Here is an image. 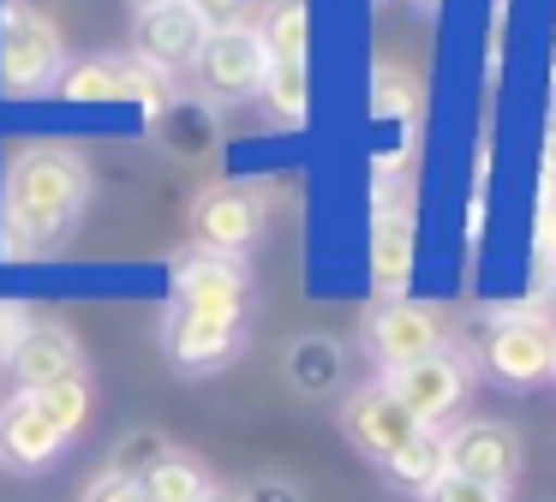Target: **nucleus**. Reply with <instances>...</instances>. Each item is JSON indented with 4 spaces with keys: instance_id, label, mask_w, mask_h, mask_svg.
Instances as JSON below:
<instances>
[{
    "instance_id": "2eb2a0df",
    "label": "nucleus",
    "mask_w": 556,
    "mask_h": 502,
    "mask_svg": "<svg viewBox=\"0 0 556 502\" xmlns=\"http://www.w3.org/2000/svg\"><path fill=\"white\" fill-rule=\"evenodd\" d=\"M413 263H419V222L413 210H377L371 222V281L383 299H401V287L413 281Z\"/></svg>"
},
{
    "instance_id": "412c9836",
    "label": "nucleus",
    "mask_w": 556,
    "mask_h": 502,
    "mask_svg": "<svg viewBox=\"0 0 556 502\" xmlns=\"http://www.w3.org/2000/svg\"><path fill=\"white\" fill-rule=\"evenodd\" d=\"M168 454H174V442L162 437V430H126V437L114 442V454H109V466H102V473L126 478V485H144V478L156 473Z\"/></svg>"
},
{
    "instance_id": "cd10ccee",
    "label": "nucleus",
    "mask_w": 556,
    "mask_h": 502,
    "mask_svg": "<svg viewBox=\"0 0 556 502\" xmlns=\"http://www.w3.org/2000/svg\"><path fill=\"white\" fill-rule=\"evenodd\" d=\"M240 502H300V490H293L288 478H257V485L245 490Z\"/></svg>"
},
{
    "instance_id": "20e7f679",
    "label": "nucleus",
    "mask_w": 556,
    "mask_h": 502,
    "mask_svg": "<svg viewBox=\"0 0 556 502\" xmlns=\"http://www.w3.org/2000/svg\"><path fill=\"white\" fill-rule=\"evenodd\" d=\"M479 359L503 389H539L544 377H556V329L544 317H496Z\"/></svg>"
},
{
    "instance_id": "bb28decb",
    "label": "nucleus",
    "mask_w": 556,
    "mask_h": 502,
    "mask_svg": "<svg viewBox=\"0 0 556 502\" xmlns=\"http://www.w3.org/2000/svg\"><path fill=\"white\" fill-rule=\"evenodd\" d=\"M186 7H192L198 18L210 24V30H222V24H240V0H186Z\"/></svg>"
},
{
    "instance_id": "a878e982",
    "label": "nucleus",
    "mask_w": 556,
    "mask_h": 502,
    "mask_svg": "<svg viewBox=\"0 0 556 502\" xmlns=\"http://www.w3.org/2000/svg\"><path fill=\"white\" fill-rule=\"evenodd\" d=\"M85 502H144V490L138 485H126V478H90V490H85Z\"/></svg>"
},
{
    "instance_id": "4468645a",
    "label": "nucleus",
    "mask_w": 556,
    "mask_h": 502,
    "mask_svg": "<svg viewBox=\"0 0 556 502\" xmlns=\"http://www.w3.org/2000/svg\"><path fill=\"white\" fill-rule=\"evenodd\" d=\"M210 24L198 18L192 7H150L144 18H138V60H150V66L162 72H180L198 60V48H204Z\"/></svg>"
},
{
    "instance_id": "6ab92c4d",
    "label": "nucleus",
    "mask_w": 556,
    "mask_h": 502,
    "mask_svg": "<svg viewBox=\"0 0 556 502\" xmlns=\"http://www.w3.org/2000/svg\"><path fill=\"white\" fill-rule=\"evenodd\" d=\"M257 102L269 108L276 126H305L312 114V78H305V60H269V78L257 90Z\"/></svg>"
},
{
    "instance_id": "a211bd4d",
    "label": "nucleus",
    "mask_w": 556,
    "mask_h": 502,
    "mask_svg": "<svg viewBox=\"0 0 556 502\" xmlns=\"http://www.w3.org/2000/svg\"><path fill=\"white\" fill-rule=\"evenodd\" d=\"M443 473H448L443 430H419V437H413V442H401V449L383 461V478H389L395 490H413V497H425V490H431Z\"/></svg>"
},
{
    "instance_id": "6e6552de",
    "label": "nucleus",
    "mask_w": 556,
    "mask_h": 502,
    "mask_svg": "<svg viewBox=\"0 0 556 502\" xmlns=\"http://www.w3.org/2000/svg\"><path fill=\"white\" fill-rule=\"evenodd\" d=\"M383 389L395 394L425 430H437L460 401H467V359L443 347V353H431V359H413V365H401V371H383Z\"/></svg>"
},
{
    "instance_id": "f257e3e1",
    "label": "nucleus",
    "mask_w": 556,
    "mask_h": 502,
    "mask_svg": "<svg viewBox=\"0 0 556 502\" xmlns=\"http://www.w3.org/2000/svg\"><path fill=\"white\" fill-rule=\"evenodd\" d=\"M85 198L90 167L73 143H25L7 162V186H0V251L37 258V251L61 246L85 215Z\"/></svg>"
},
{
    "instance_id": "1a4fd4ad",
    "label": "nucleus",
    "mask_w": 556,
    "mask_h": 502,
    "mask_svg": "<svg viewBox=\"0 0 556 502\" xmlns=\"http://www.w3.org/2000/svg\"><path fill=\"white\" fill-rule=\"evenodd\" d=\"M245 347V317H216V311H168L162 323V353L186 377H210Z\"/></svg>"
},
{
    "instance_id": "0eeeda50",
    "label": "nucleus",
    "mask_w": 556,
    "mask_h": 502,
    "mask_svg": "<svg viewBox=\"0 0 556 502\" xmlns=\"http://www.w3.org/2000/svg\"><path fill=\"white\" fill-rule=\"evenodd\" d=\"M264 191L257 186H240V179H222L210 186L204 198L192 203V234L204 251H222V258H240L245 246L264 239Z\"/></svg>"
},
{
    "instance_id": "f03ea898",
    "label": "nucleus",
    "mask_w": 556,
    "mask_h": 502,
    "mask_svg": "<svg viewBox=\"0 0 556 502\" xmlns=\"http://www.w3.org/2000/svg\"><path fill=\"white\" fill-rule=\"evenodd\" d=\"M66 72L61 30L30 0H0V90L7 96H49Z\"/></svg>"
},
{
    "instance_id": "423d86ee",
    "label": "nucleus",
    "mask_w": 556,
    "mask_h": 502,
    "mask_svg": "<svg viewBox=\"0 0 556 502\" xmlns=\"http://www.w3.org/2000/svg\"><path fill=\"white\" fill-rule=\"evenodd\" d=\"M365 347L377 353L383 371H401L413 359H431L448 347V329H443V311L437 305H419V299H383V305L365 317Z\"/></svg>"
},
{
    "instance_id": "f8f14e48",
    "label": "nucleus",
    "mask_w": 556,
    "mask_h": 502,
    "mask_svg": "<svg viewBox=\"0 0 556 502\" xmlns=\"http://www.w3.org/2000/svg\"><path fill=\"white\" fill-rule=\"evenodd\" d=\"M7 371H13L18 394H42V389H54V382H66V377H85V353H78V341H73L66 323L37 317L25 329V341L13 347Z\"/></svg>"
},
{
    "instance_id": "f3484780",
    "label": "nucleus",
    "mask_w": 556,
    "mask_h": 502,
    "mask_svg": "<svg viewBox=\"0 0 556 502\" xmlns=\"http://www.w3.org/2000/svg\"><path fill=\"white\" fill-rule=\"evenodd\" d=\"M341 371H348V359H341V341H329V335H300L288 347V382L300 394H336Z\"/></svg>"
},
{
    "instance_id": "7c9ffc66",
    "label": "nucleus",
    "mask_w": 556,
    "mask_h": 502,
    "mask_svg": "<svg viewBox=\"0 0 556 502\" xmlns=\"http://www.w3.org/2000/svg\"><path fill=\"white\" fill-rule=\"evenodd\" d=\"M425 7H437V0H425Z\"/></svg>"
},
{
    "instance_id": "dca6fc26",
    "label": "nucleus",
    "mask_w": 556,
    "mask_h": 502,
    "mask_svg": "<svg viewBox=\"0 0 556 502\" xmlns=\"http://www.w3.org/2000/svg\"><path fill=\"white\" fill-rule=\"evenodd\" d=\"M156 143L168 155H180V162H204V155H216V143H222L216 108L198 102V96H174V102L156 114Z\"/></svg>"
},
{
    "instance_id": "39448f33",
    "label": "nucleus",
    "mask_w": 556,
    "mask_h": 502,
    "mask_svg": "<svg viewBox=\"0 0 556 502\" xmlns=\"http://www.w3.org/2000/svg\"><path fill=\"white\" fill-rule=\"evenodd\" d=\"M168 293L174 305L168 311H216V317H245V293H252V281H245V263L240 258H222V251H180V258L168 263Z\"/></svg>"
},
{
    "instance_id": "c756f323",
    "label": "nucleus",
    "mask_w": 556,
    "mask_h": 502,
    "mask_svg": "<svg viewBox=\"0 0 556 502\" xmlns=\"http://www.w3.org/2000/svg\"><path fill=\"white\" fill-rule=\"evenodd\" d=\"M210 502H228V497H210Z\"/></svg>"
},
{
    "instance_id": "7ed1b4c3",
    "label": "nucleus",
    "mask_w": 556,
    "mask_h": 502,
    "mask_svg": "<svg viewBox=\"0 0 556 502\" xmlns=\"http://www.w3.org/2000/svg\"><path fill=\"white\" fill-rule=\"evenodd\" d=\"M192 72H198V90H204L210 102H252L269 78V54H264L257 24L240 18V24L210 30L204 48H198V60H192Z\"/></svg>"
},
{
    "instance_id": "9d476101",
    "label": "nucleus",
    "mask_w": 556,
    "mask_h": 502,
    "mask_svg": "<svg viewBox=\"0 0 556 502\" xmlns=\"http://www.w3.org/2000/svg\"><path fill=\"white\" fill-rule=\"evenodd\" d=\"M443 454H448V473L472 478V485L515 490V478H520V437L508 425H496V418H472V425L448 430Z\"/></svg>"
},
{
    "instance_id": "c85d7f7f",
    "label": "nucleus",
    "mask_w": 556,
    "mask_h": 502,
    "mask_svg": "<svg viewBox=\"0 0 556 502\" xmlns=\"http://www.w3.org/2000/svg\"><path fill=\"white\" fill-rule=\"evenodd\" d=\"M150 7H180V0H144V12H150Z\"/></svg>"
},
{
    "instance_id": "ddd939ff",
    "label": "nucleus",
    "mask_w": 556,
    "mask_h": 502,
    "mask_svg": "<svg viewBox=\"0 0 556 502\" xmlns=\"http://www.w3.org/2000/svg\"><path fill=\"white\" fill-rule=\"evenodd\" d=\"M61 449H66V437L42 413L37 394H13V401L0 406V461L13 466V473H42V466H54Z\"/></svg>"
},
{
    "instance_id": "5701e85b",
    "label": "nucleus",
    "mask_w": 556,
    "mask_h": 502,
    "mask_svg": "<svg viewBox=\"0 0 556 502\" xmlns=\"http://www.w3.org/2000/svg\"><path fill=\"white\" fill-rule=\"evenodd\" d=\"M37 401H42V413L61 425V437L73 442L78 430H85V418H90V382L85 377H66V382H54V389H42Z\"/></svg>"
},
{
    "instance_id": "b1692460",
    "label": "nucleus",
    "mask_w": 556,
    "mask_h": 502,
    "mask_svg": "<svg viewBox=\"0 0 556 502\" xmlns=\"http://www.w3.org/2000/svg\"><path fill=\"white\" fill-rule=\"evenodd\" d=\"M419 502H508V490H491V485H472V478H455L443 473L431 490H425Z\"/></svg>"
},
{
    "instance_id": "393cba45",
    "label": "nucleus",
    "mask_w": 556,
    "mask_h": 502,
    "mask_svg": "<svg viewBox=\"0 0 556 502\" xmlns=\"http://www.w3.org/2000/svg\"><path fill=\"white\" fill-rule=\"evenodd\" d=\"M30 305L25 299H0V365H7V359H13V347L25 341V329H30Z\"/></svg>"
},
{
    "instance_id": "9b49d317",
    "label": "nucleus",
    "mask_w": 556,
    "mask_h": 502,
    "mask_svg": "<svg viewBox=\"0 0 556 502\" xmlns=\"http://www.w3.org/2000/svg\"><path fill=\"white\" fill-rule=\"evenodd\" d=\"M341 430H348L353 449L371 454V461L383 466L389 454H395L401 442H413L425 425L395 401V394L383 389V382H365V389H353V394H348V406H341Z\"/></svg>"
},
{
    "instance_id": "aec40b11",
    "label": "nucleus",
    "mask_w": 556,
    "mask_h": 502,
    "mask_svg": "<svg viewBox=\"0 0 556 502\" xmlns=\"http://www.w3.org/2000/svg\"><path fill=\"white\" fill-rule=\"evenodd\" d=\"M138 490H144V502H210V497H216L210 473L192 461V454H180V449H174Z\"/></svg>"
},
{
    "instance_id": "4be33fe9",
    "label": "nucleus",
    "mask_w": 556,
    "mask_h": 502,
    "mask_svg": "<svg viewBox=\"0 0 556 502\" xmlns=\"http://www.w3.org/2000/svg\"><path fill=\"white\" fill-rule=\"evenodd\" d=\"M305 0H276V7L264 12V24H257V36H264V54L269 60H305Z\"/></svg>"
}]
</instances>
